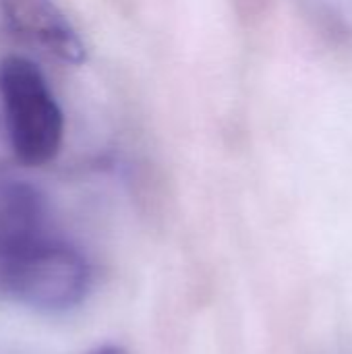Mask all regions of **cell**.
I'll use <instances>...</instances> for the list:
<instances>
[{"label": "cell", "instance_id": "1", "mask_svg": "<svg viewBox=\"0 0 352 354\" xmlns=\"http://www.w3.org/2000/svg\"><path fill=\"white\" fill-rule=\"evenodd\" d=\"M0 97L10 147L25 166L52 162L62 145V110L41 71L23 56L0 60Z\"/></svg>", "mask_w": 352, "mask_h": 354}, {"label": "cell", "instance_id": "2", "mask_svg": "<svg viewBox=\"0 0 352 354\" xmlns=\"http://www.w3.org/2000/svg\"><path fill=\"white\" fill-rule=\"evenodd\" d=\"M0 286L17 303L64 313L79 307L91 288V268L73 245L50 236L25 255L0 268Z\"/></svg>", "mask_w": 352, "mask_h": 354}, {"label": "cell", "instance_id": "5", "mask_svg": "<svg viewBox=\"0 0 352 354\" xmlns=\"http://www.w3.org/2000/svg\"><path fill=\"white\" fill-rule=\"evenodd\" d=\"M87 354H129L122 346H118V344H104V346H98V348H93L91 353Z\"/></svg>", "mask_w": 352, "mask_h": 354}, {"label": "cell", "instance_id": "4", "mask_svg": "<svg viewBox=\"0 0 352 354\" xmlns=\"http://www.w3.org/2000/svg\"><path fill=\"white\" fill-rule=\"evenodd\" d=\"M8 23L62 62L81 64L85 46L68 17L52 0H0Z\"/></svg>", "mask_w": 352, "mask_h": 354}, {"label": "cell", "instance_id": "3", "mask_svg": "<svg viewBox=\"0 0 352 354\" xmlns=\"http://www.w3.org/2000/svg\"><path fill=\"white\" fill-rule=\"evenodd\" d=\"M48 203L25 180H0V268L48 241Z\"/></svg>", "mask_w": 352, "mask_h": 354}]
</instances>
